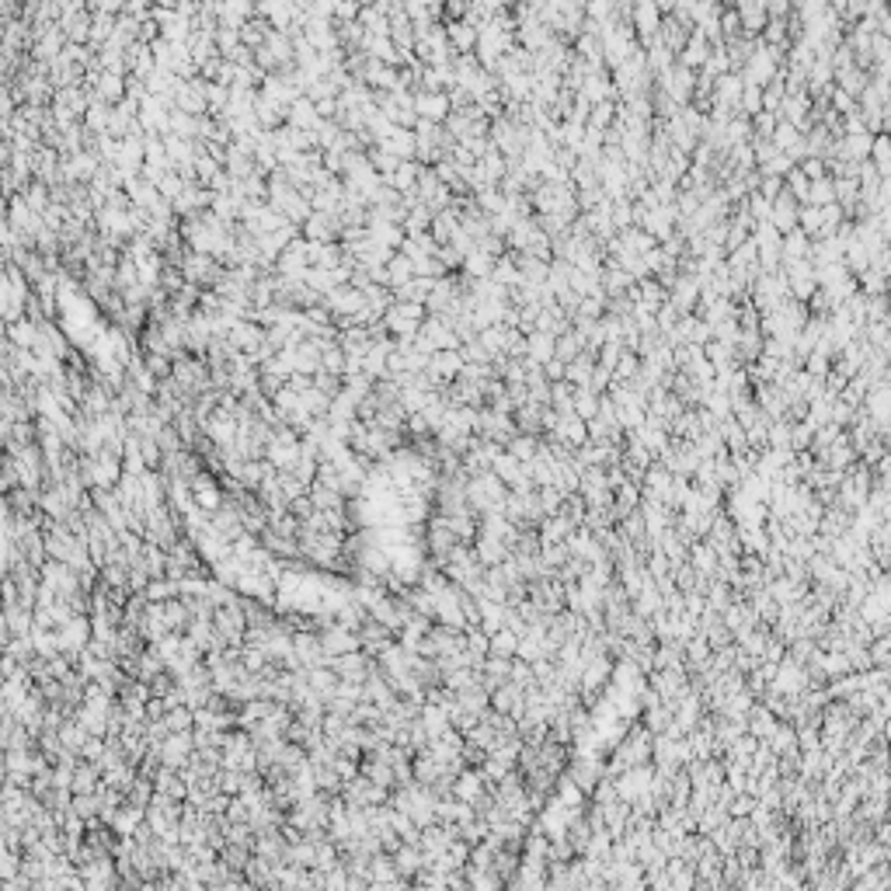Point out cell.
I'll return each mask as SVG.
<instances>
[{"label":"cell","instance_id":"obj_1","mask_svg":"<svg viewBox=\"0 0 891 891\" xmlns=\"http://www.w3.org/2000/svg\"><path fill=\"white\" fill-rule=\"evenodd\" d=\"M637 25H644L641 32H655V25H658V11H655V4H651V0H641V7H637Z\"/></svg>","mask_w":891,"mask_h":891},{"label":"cell","instance_id":"obj_2","mask_svg":"<svg viewBox=\"0 0 891 891\" xmlns=\"http://www.w3.org/2000/svg\"><path fill=\"white\" fill-rule=\"evenodd\" d=\"M449 35H453V42H456L460 49L474 46V39H477V32H474L470 25H453V28H449Z\"/></svg>","mask_w":891,"mask_h":891},{"label":"cell","instance_id":"obj_3","mask_svg":"<svg viewBox=\"0 0 891 891\" xmlns=\"http://www.w3.org/2000/svg\"><path fill=\"white\" fill-rule=\"evenodd\" d=\"M801 7H804V14H808V18H815V14L825 7V0H801Z\"/></svg>","mask_w":891,"mask_h":891}]
</instances>
